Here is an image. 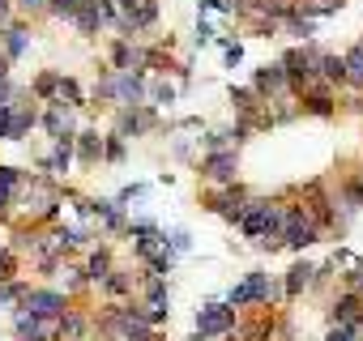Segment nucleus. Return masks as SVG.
I'll list each match as a JSON object with an SVG mask.
<instances>
[{
  "instance_id": "nucleus-1",
  "label": "nucleus",
  "mask_w": 363,
  "mask_h": 341,
  "mask_svg": "<svg viewBox=\"0 0 363 341\" xmlns=\"http://www.w3.org/2000/svg\"><path fill=\"white\" fill-rule=\"evenodd\" d=\"M274 299H282V282H274L269 273H248L240 286L227 290V307H274Z\"/></svg>"
},
{
  "instance_id": "nucleus-2",
  "label": "nucleus",
  "mask_w": 363,
  "mask_h": 341,
  "mask_svg": "<svg viewBox=\"0 0 363 341\" xmlns=\"http://www.w3.org/2000/svg\"><path fill=\"white\" fill-rule=\"evenodd\" d=\"M240 231L248 239H269L282 231V205L278 201H248L244 205V218H240Z\"/></svg>"
},
{
  "instance_id": "nucleus-3",
  "label": "nucleus",
  "mask_w": 363,
  "mask_h": 341,
  "mask_svg": "<svg viewBox=\"0 0 363 341\" xmlns=\"http://www.w3.org/2000/svg\"><path fill=\"white\" fill-rule=\"evenodd\" d=\"M103 98L120 103V107H141V94H145V77L141 73H111L103 86H99Z\"/></svg>"
},
{
  "instance_id": "nucleus-4",
  "label": "nucleus",
  "mask_w": 363,
  "mask_h": 341,
  "mask_svg": "<svg viewBox=\"0 0 363 341\" xmlns=\"http://www.w3.org/2000/svg\"><path fill=\"white\" fill-rule=\"evenodd\" d=\"M235 307H227V303H206L201 311H197V337L201 341H214V337H227V333H235Z\"/></svg>"
},
{
  "instance_id": "nucleus-5",
  "label": "nucleus",
  "mask_w": 363,
  "mask_h": 341,
  "mask_svg": "<svg viewBox=\"0 0 363 341\" xmlns=\"http://www.w3.org/2000/svg\"><path fill=\"white\" fill-rule=\"evenodd\" d=\"M22 311H30V316L48 320V324H56V320L69 311V299H65L60 290H26V294H22Z\"/></svg>"
},
{
  "instance_id": "nucleus-6",
  "label": "nucleus",
  "mask_w": 363,
  "mask_h": 341,
  "mask_svg": "<svg viewBox=\"0 0 363 341\" xmlns=\"http://www.w3.org/2000/svg\"><path fill=\"white\" fill-rule=\"evenodd\" d=\"M35 124H39V111L35 107H22V103L0 107V141H22Z\"/></svg>"
},
{
  "instance_id": "nucleus-7",
  "label": "nucleus",
  "mask_w": 363,
  "mask_h": 341,
  "mask_svg": "<svg viewBox=\"0 0 363 341\" xmlns=\"http://www.w3.org/2000/svg\"><path fill=\"white\" fill-rule=\"evenodd\" d=\"M235 170H240V154H235V149H210L206 162H201V175H206L210 184H218V188L235 184Z\"/></svg>"
},
{
  "instance_id": "nucleus-8",
  "label": "nucleus",
  "mask_w": 363,
  "mask_h": 341,
  "mask_svg": "<svg viewBox=\"0 0 363 341\" xmlns=\"http://www.w3.org/2000/svg\"><path fill=\"white\" fill-rule=\"evenodd\" d=\"M150 128H158V115H154V107H120V115H116V137H141V132H150Z\"/></svg>"
},
{
  "instance_id": "nucleus-9",
  "label": "nucleus",
  "mask_w": 363,
  "mask_h": 341,
  "mask_svg": "<svg viewBox=\"0 0 363 341\" xmlns=\"http://www.w3.org/2000/svg\"><path fill=\"white\" fill-rule=\"evenodd\" d=\"M218 218H227V222H235L240 226V218H244V205H248V197H244V188H235V184H227V188H218V192H210V201H206Z\"/></svg>"
},
{
  "instance_id": "nucleus-10",
  "label": "nucleus",
  "mask_w": 363,
  "mask_h": 341,
  "mask_svg": "<svg viewBox=\"0 0 363 341\" xmlns=\"http://www.w3.org/2000/svg\"><path fill=\"white\" fill-rule=\"evenodd\" d=\"M291 86H286V73H282V64H265V69H257V77H252V94L261 98V103H269V98H282Z\"/></svg>"
},
{
  "instance_id": "nucleus-11",
  "label": "nucleus",
  "mask_w": 363,
  "mask_h": 341,
  "mask_svg": "<svg viewBox=\"0 0 363 341\" xmlns=\"http://www.w3.org/2000/svg\"><path fill=\"white\" fill-rule=\"evenodd\" d=\"M359 316H363V299H359L354 290H342V294L329 303V320H333V324L354 328V324H359Z\"/></svg>"
},
{
  "instance_id": "nucleus-12",
  "label": "nucleus",
  "mask_w": 363,
  "mask_h": 341,
  "mask_svg": "<svg viewBox=\"0 0 363 341\" xmlns=\"http://www.w3.org/2000/svg\"><path fill=\"white\" fill-rule=\"evenodd\" d=\"M43 124H48V132L56 137V141H73L77 132H73V107H65V103H56L48 115H43Z\"/></svg>"
},
{
  "instance_id": "nucleus-13",
  "label": "nucleus",
  "mask_w": 363,
  "mask_h": 341,
  "mask_svg": "<svg viewBox=\"0 0 363 341\" xmlns=\"http://www.w3.org/2000/svg\"><path fill=\"white\" fill-rule=\"evenodd\" d=\"M312 282H316V269H312V265H303V260L291 265V269H286V282H282V299H299Z\"/></svg>"
},
{
  "instance_id": "nucleus-14",
  "label": "nucleus",
  "mask_w": 363,
  "mask_h": 341,
  "mask_svg": "<svg viewBox=\"0 0 363 341\" xmlns=\"http://www.w3.org/2000/svg\"><path fill=\"white\" fill-rule=\"evenodd\" d=\"M73 145H77V158H82V166H94V162H103V137H99V132H77V137H73Z\"/></svg>"
},
{
  "instance_id": "nucleus-15",
  "label": "nucleus",
  "mask_w": 363,
  "mask_h": 341,
  "mask_svg": "<svg viewBox=\"0 0 363 341\" xmlns=\"http://www.w3.org/2000/svg\"><path fill=\"white\" fill-rule=\"evenodd\" d=\"M82 35H99V26H103V13H99V5H94V0H82V5H77V13L69 18Z\"/></svg>"
},
{
  "instance_id": "nucleus-16",
  "label": "nucleus",
  "mask_w": 363,
  "mask_h": 341,
  "mask_svg": "<svg viewBox=\"0 0 363 341\" xmlns=\"http://www.w3.org/2000/svg\"><path fill=\"white\" fill-rule=\"evenodd\" d=\"M52 328H56V337H65V341H86V316H77L73 307H69Z\"/></svg>"
},
{
  "instance_id": "nucleus-17",
  "label": "nucleus",
  "mask_w": 363,
  "mask_h": 341,
  "mask_svg": "<svg viewBox=\"0 0 363 341\" xmlns=\"http://www.w3.org/2000/svg\"><path fill=\"white\" fill-rule=\"evenodd\" d=\"M69 162H73V141H56V149L43 158V170H48V175H65Z\"/></svg>"
},
{
  "instance_id": "nucleus-18",
  "label": "nucleus",
  "mask_w": 363,
  "mask_h": 341,
  "mask_svg": "<svg viewBox=\"0 0 363 341\" xmlns=\"http://www.w3.org/2000/svg\"><path fill=\"white\" fill-rule=\"evenodd\" d=\"M111 269H116L111 252H107V248H99V252H94V256L86 260V269H82V273H86V282H94V286H99V282H103V277H107Z\"/></svg>"
},
{
  "instance_id": "nucleus-19",
  "label": "nucleus",
  "mask_w": 363,
  "mask_h": 341,
  "mask_svg": "<svg viewBox=\"0 0 363 341\" xmlns=\"http://www.w3.org/2000/svg\"><path fill=\"white\" fill-rule=\"evenodd\" d=\"M99 290H103V294H111V299H124V294H133V273L111 269V273L99 282Z\"/></svg>"
},
{
  "instance_id": "nucleus-20",
  "label": "nucleus",
  "mask_w": 363,
  "mask_h": 341,
  "mask_svg": "<svg viewBox=\"0 0 363 341\" xmlns=\"http://www.w3.org/2000/svg\"><path fill=\"white\" fill-rule=\"evenodd\" d=\"M0 35H5V60H18V56L26 52V43H30L26 26H5Z\"/></svg>"
},
{
  "instance_id": "nucleus-21",
  "label": "nucleus",
  "mask_w": 363,
  "mask_h": 341,
  "mask_svg": "<svg viewBox=\"0 0 363 341\" xmlns=\"http://www.w3.org/2000/svg\"><path fill=\"white\" fill-rule=\"evenodd\" d=\"M342 69H346V81L350 86H363V47H350L342 56Z\"/></svg>"
},
{
  "instance_id": "nucleus-22",
  "label": "nucleus",
  "mask_w": 363,
  "mask_h": 341,
  "mask_svg": "<svg viewBox=\"0 0 363 341\" xmlns=\"http://www.w3.org/2000/svg\"><path fill=\"white\" fill-rule=\"evenodd\" d=\"M56 86H60V73H43V77L35 81V94L48 98V103H56Z\"/></svg>"
},
{
  "instance_id": "nucleus-23",
  "label": "nucleus",
  "mask_w": 363,
  "mask_h": 341,
  "mask_svg": "<svg viewBox=\"0 0 363 341\" xmlns=\"http://www.w3.org/2000/svg\"><path fill=\"white\" fill-rule=\"evenodd\" d=\"M26 286L22 282H0V307H9V303H22Z\"/></svg>"
},
{
  "instance_id": "nucleus-24",
  "label": "nucleus",
  "mask_w": 363,
  "mask_h": 341,
  "mask_svg": "<svg viewBox=\"0 0 363 341\" xmlns=\"http://www.w3.org/2000/svg\"><path fill=\"white\" fill-rule=\"evenodd\" d=\"M13 273H18V252L5 248L0 252V282H13Z\"/></svg>"
},
{
  "instance_id": "nucleus-25",
  "label": "nucleus",
  "mask_w": 363,
  "mask_h": 341,
  "mask_svg": "<svg viewBox=\"0 0 363 341\" xmlns=\"http://www.w3.org/2000/svg\"><path fill=\"white\" fill-rule=\"evenodd\" d=\"M286 30H291V39H312V35H316V22H312V18H295Z\"/></svg>"
},
{
  "instance_id": "nucleus-26",
  "label": "nucleus",
  "mask_w": 363,
  "mask_h": 341,
  "mask_svg": "<svg viewBox=\"0 0 363 341\" xmlns=\"http://www.w3.org/2000/svg\"><path fill=\"white\" fill-rule=\"evenodd\" d=\"M77 5H82V0H48V13H56V18H73Z\"/></svg>"
},
{
  "instance_id": "nucleus-27",
  "label": "nucleus",
  "mask_w": 363,
  "mask_h": 341,
  "mask_svg": "<svg viewBox=\"0 0 363 341\" xmlns=\"http://www.w3.org/2000/svg\"><path fill=\"white\" fill-rule=\"evenodd\" d=\"M103 158H107V162H120V158H124V137H107V141H103Z\"/></svg>"
},
{
  "instance_id": "nucleus-28",
  "label": "nucleus",
  "mask_w": 363,
  "mask_h": 341,
  "mask_svg": "<svg viewBox=\"0 0 363 341\" xmlns=\"http://www.w3.org/2000/svg\"><path fill=\"white\" fill-rule=\"evenodd\" d=\"M325 341H359V324H354V328H346V324H333V328L325 333Z\"/></svg>"
},
{
  "instance_id": "nucleus-29",
  "label": "nucleus",
  "mask_w": 363,
  "mask_h": 341,
  "mask_svg": "<svg viewBox=\"0 0 363 341\" xmlns=\"http://www.w3.org/2000/svg\"><path fill=\"white\" fill-rule=\"evenodd\" d=\"M167 248H171V256H179V252H189V248H193V239H189V231H175V235L167 239Z\"/></svg>"
},
{
  "instance_id": "nucleus-30",
  "label": "nucleus",
  "mask_w": 363,
  "mask_h": 341,
  "mask_svg": "<svg viewBox=\"0 0 363 341\" xmlns=\"http://www.w3.org/2000/svg\"><path fill=\"white\" fill-rule=\"evenodd\" d=\"M150 94H154V103H175V90H171L167 81H154V90H150Z\"/></svg>"
},
{
  "instance_id": "nucleus-31",
  "label": "nucleus",
  "mask_w": 363,
  "mask_h": 341,
  "mask_svg": "<svg viewBox=\"0 0 363 341\" xmlns=\"http://www.w3.org/2000/svg\"><path fill=\"white\" fill-rule=\"evenodd\" d=\"M197 43H214V26H210V22L197 26Z\"/></svg>"
},
{
  "instance_id": "nucleus-32",
  "label": "nucleus",
  "mask_w": 363,
  "mask_h": 341,
  "mask_svg": "<svg viewBox=\"0 0 363 341\" xmlns=\"http://www.w3.org/2000/svg\"><path fill=\"white\" fill-rule=\"evenodd\" d=\"M240 56H244V52H240V43H227V64H231V69L240 64Z\"/></svg>"
},
{
  "instance_id": "nucleus-33",
  "label": "nucleus",
  "mask_w": 363,
  "mask_h": 341,
  "mask_svg": "<svg viewBox=\"0 0 363 341\" xmlns=\"http://www.w3.org/2000/svg\"><path fill=\"white\" fill-rule=\"evenodd\" d=\"M9 26V0H0V30Z\"/></svg>"
},
{
  "instance_id": "nucleus-34",
  "label": "nucleus",
  "mask_w": 363,
  "mask_h": 341,
  "mask_svg": "<svg viewBox=\"0 0 363 341\" xmlns=\"http://www.w3.org/2000/svg\"><path fill=\"white\" fill-rule=\"evenodd\" d=\"M22 9H48V0H18Z\"/></svg>"
},
{
  "instance_id": "nucleus-35",
  "label": "nucleus",
  "mask_w": 363,
  "mask_h": 341,
  "mask_svg": "<svg viewBox=\"0 0 363 341\" xmlns=\"http://www.w3.org/2000/svg\"><path fill=\"white\" fill-rule=\"evenodd\" d=\"M137 5H141V0H120V9H124V18H128V13H133Z\"/></svg>"
},
{
  "instance_id": "nucleus-36",
  "label": "nucleus",
  "mask_w": 363,
  "mask_h": 341,
  "mask_svg": "<svg viewBox=\"0 0 363 341\" xmlns=\"http://www.w3.org/2000/svg\"><path fill=\"white\" fill-rule=\"evenodd\" d=\"M359 337H363V316H359Z\"/></svg>"
},
{
  "instance_id": "nucleus-37",
  "label": "nucleus",
  "mask_w": 363,
  "mask_h": 341,
  "mask_svg": "<svg viewBox=\"0 0 363 341\" xmlns=\"http://www.w3.org/2000/svg\"><path fill=\"white\" fill-rule=\"evenodd\" d=\"M86 341H103V337H86Z\"/></svg>"
},
{
  "instance_id": "nucleus-38",
  "label": "nucleus",
  "mask_w": 363,
  "mask_h": 341,
  "mask_svg": "<svg viewBox=\"0 0 363 341\" xmlns=\"http://www.w3.org/2000/svg\"><path fill=\"white\" fill-rule=\"evenodd\" d=\"M189 341H201V337H189Z\"/></svg>"
}]
</instances>
